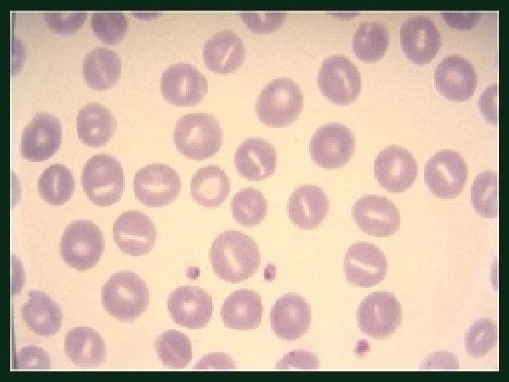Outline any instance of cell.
I'll return each instance as SVG.
<instances>
[{
	"label": "cell",
	"mask_w": 509,
	"mask_h": 382,
	"mask_svg": "<svg viewBox=\"0 0 509 382\" xmlns=\"http://www.w3.org/2000/svg\"><path fill=\"white\" fill-rule=\"evenodd\" d=\"M209 257L215 274L234 284L252 277L261 261L258 245L250 236L235 229L225 231L216 236Z\"/></svg>",
	"instance_id": "6da1fadb"
},
{
	"label": "cell",
	"mask_w": 509,
	"mask_h": 382,
	"mask_svg": "<svg viewBox=\"0 0 509 382\" xmlns=\"http://www.w3.org/2000/svg\"><path fill=\"white\" fill-rule=\"evenodd\" d=\"M173 140L176 149L184 156L201 161L218 153L223 134L214 116L203 112L189 113L177 121Z\"/></svg>",
	"instance_id": "7a4b0ae2"
},
{
	"label": "cell",
	"mask_w": 509,
	"mask_h": 382,
	"mask_svg": "<svg viewBox=\"0 0 509 382\" xmlns=\"http://www.w3.org/2000/svg\"><path fill=\"white\" fill-rule=\"evenodd\" d=\"M102 303L105 311L121 321L140 317L149 304V291L136 273L120 271L112 275L102 287Z\"/></svg>",
	"instance_id": "3957f363"
},
{
	"label": "cell",
	"mask_w": 509,
	"mask_h": 382,
	"mask_svg": "<svg viewBox=\"0 0 509 382\" xmlns=\"http://www.w3.org/2000/svg\"><path fill=\"white\" fill-rule=\"evenodd\" d=\"M303 108V94L293 80L279 78L271 81L261 91L255 110L266 126L282 127L295 122Z\"/></svg>",
	"instance_id": "277c9868"
},
{
	"label": "cell",
	"mask_w": 509,
	"mask_h": 382,
	"mask_svg": "<svg viewBox=\"0 0 509 382\" xmlns=\"http://www.w3.org/2000/svg\"><path fill=\"white\" fill-rule=\"evenodd\" d=\"M81 185L88 199L98 207L117 203L124 190V175L120 162L107 154L90 157L83 166Z\"/></svg>",
	"instance_id": "5b68a950"
},
{
	"label": "cell",
	"mask_w": 509,
	"mask_h": 382,
	"mask_svg": "<svg viewBox=\"0 0 509 382\" xmlns=\"http://www.w3.org/2000/svg\"><path fill=\"white\" fill-rule=\"evenodd\" d=\"M105 247L100 228L89 220H76L69 224L59 243V253L71 268L85 271L100 260Z\"/></svg>",
	"instance_id": "8992f818"
},
{
	"label": "cell",
	"mask_w": 509,
	"mask_h": 382,
	"mask_svg": "<svg viewBox=\"0 0 509 382\" xmlns=\"http://www.w3.org/2000/svg\"><path fill=\"white\" fill-rule=\"evenodd\" d=\"M317 86L330 102L349 105L354 102L360 93L361 74L349 59L333 55L322 62L317 75Z\"/></svg>",
	"instance_id": "52a82bcc"
},
{
	"label": "cell",
	"mask_w": 509,
	"mask_h": 382,
	"mask_svg": "<svg viewBox=\"0 0 509 382\" xmlns=\"http://www.w3.org/2000/svg\"><path fill=\"white\" fill-rule=\"evenodd\" d=\"M468 168L464 158L452 149H443L426 162L424 179L430 192L438 198H456L467 183Z\"/></svg>",
	"instance_id": "ba28073f"
},
{
	"label": "cell",
	"mask_w": 509,
	"mask_h": 382,
	"mask_svg": "<svg viewBox=\"0 0 509 382\" xmlns=\"http://www.w3.org/2000/svg\"><path fill=\"white\" fill-rule=\"evenodd\" d=\"M356 317L362 332L375 339H385L390 337L400 326L402 308L393 294L374 292L361 302Z\"/></svg>",
	"instance_id": "9c48e42d"
},
{
	"label": "cell",
	"mask_w": 509,
	"mask_h": 382,
	"mask_svg": "<svg viewBox=\"0 0 509 382\" xmlns=\"http://www.w3.org/2000/svg\"><path fill=\"white\" fill-rule=\"evenodd\" d=\"M356 149V139L346 125L327 123L317 129L310 141L309 151L312 161L324 169L344 166Z\"/></svg>",
	"instance_id": "30bf717a"
},
{
	"label": "cell",
	"mask_w": 509,
	"mask_h": 382,
	"mask_svg": "<svg viewBox=\"0 0 509 382\" xmlns=\"http://www.w3.org/2000/svg\"><path fill=\"white\" fill-rule=\"evenodd\" d=\"M133 189L136 199L149 207H163L178 197L181 180L171 167L162 163L148 164L134 175Z\"/></svg>",
	"instance_id": "8fae6325"
},
{
	"label": "cell",
	"mask_w": 509,
	"mask_h": 382,
	"mask_svg": "<svg viewBox=\"0 0 509 382\" xmlns=\"http://www.w3.org/2000/svg\"><path fill=\"white\" fill-rule=\"evenodd\" d=\"M207 91L206 78L190 64H173L162 74L160 92L163 98L172 105H194L202 100Z\"/></svg>",
	"instance_id": "7c38bea8"
},
{
	"label": "cell",
	"mask_w": 509,
	"mask_h": 382,
	"mask_svg": "<svg viewBox=\"0 0 509 382\" xmlns=\"http://www.w3.org/2000/svg\"><path fill=\"white\" fill-rule=\"evenodd\" d=\"M418 173L413 154L405 148L390 145L377 155L374 175L380 186L390 192H402L411 187Z\"/></svg>",
	"instance_id": "4fadbf2b"
},
{
	"label": "cell",
	"mask_w": 509,
	"mask_h": 382,
	"mask_svg": "<svg viewBox=\"0 0 509 382\" xmlns=\"http://www.w3.org/2000/svg\"><path fill=\"white\" fill-rule=\"evenodd\" d=\"M352 217L365 233L385 237L399 228L401 216L398 208L388 198L378 195H365L352 207Z\"/></svg>",
	"instance_id": "5bb4252c"
},
{
	"label": "cell",
	"mask_w": 509,
	"mask_h": 382,
	"mask_svg": "<svg viewBox=\"0 0 509 382\" xmlns=\"http://www.w3.org/2000/svg\"><path fill=\"white\" fill-rule=\"evenodd\" d=\"M344 270L349 283L370 287L381 282L388 271L385 253L367 242L353 243L344 257Z\"/></svg>",
	"instance_id": "9a60e30c"
},
{
	"label": "cell",
	"mask_w": 509,
	"mask_h": 382,
	"mask_svg": "<svg viewBox=\"0 0 509 382\" xmlns=\"http://www.w3.org/2000/svg\"><path fill=\"white\" fill-rule=\"evenodd\" d=\"M62 142V125L54 116L36 113L23 129L20 152L26 160L44 161L53 156Z\"/></svg>",
	"instance_id": "2e32d148"
},
{
	"label": "cell",
	"mask_w": 509,
	"mask_h": 382,
	"mask_svg": "<svg viewBox=\"0 0 509 382\" xmlns=\"http://www.w3.org/2000/svg\"><path fill=\"white\" fill-rule=\"evenodd\" d=\"M212 297L196 286H182L173 290L168 299V310L177 324L188 329H199L211 320Z\"/></svg>",
	"instance_id": "e0dca14e"
},
{
	"label": "cell",
	"mask_w": 509,
	"mask_h": 382,
	"mask_svg": "<svg viewBox=\"0 0 509 382\" xmlns=\"http://www.w3.org/2000/svg\"><path fill=\"white\" fill-rule=\"evenodd\" d=\"M438 92L453 102H464L474 94L476 87V74L471 62L460 56L443 59L434 73Z\"/></svg>",
	"instance_id": "ac0fdd59"
},
{
	"label": "cell",
	"mask_w": 509,
	"mask_h": 382,
	"mask_svg": "<svg viewBox=\"0 0 509 382\" xmlns=\"http://www.w3.org/2000/svg\"><path fill=\"white\" fill-rule=\"evenodd\" d=\"M400 43L406 58L416 64L429 63L442 45L440 30L428 17L409 18L400 29Z\"/></svg>",
	"instance_id": "d6986e66"
},
{
	"label": "cell",
	"mask_w": 509,
	"mask_h": 382,
	"mask_svg": "<svg viewBox=\"0 0 509 382\" xmlns=\"http://www.w3.org/2000/svg\"><path fill=\"white\" fill-rule=\"evenodd\" d=\"M113 238L123 253L141 256L153 248L156 230L152 220L144 212L127 211L120 214L114 223Z\"/></svg>",
	"instance_id": "ffe728a7"
},
{
	"label": "cell",
	"mask_w": 509,
	"mask_h": 382,
	"mask_svg": "<svg viewBox=\"0 0 509 382\" xmlns=\"http://www.w3.org/2000/svg\"><path fill=\"white\" fill-rule=\"evenodd\" d=\"M269 320L273 332L279 338L285 340L298 339L309 328L311 321L310 306L298 294H284L273 304Z\"/></svg>",
	"instance_id": "44dd1931"
},
{
	"label": "cell",
	"mask_w": 509,
	"mask_h": 382,
	"mask_svg": "<svg viewBox=\"0 0 509 382\" xmlns=\"http://www.w3.org/2000/svg\"><path fill=\"white\" fill-rule=\"evenodd\" d=\"M329 201L323 190L314 185H305L291 195L287 213L291 222L305 230L318 227L327 216Z\"/></svg>",
	"instance_id": "7402d4cb"
},
{
	"label": "cell",
	"mask_w": 509,
	"mask_h": 382,
	"mask_svg": "<svg viewBox=\"0 0 509 382\" xmlns=\"http://www.w3.org/2000/svg\"><path fill=\"white\" fill-rule=\"evenodd\" d=\"M276 159V149L271 143L262 138L252 137L245 139L237 148L234 164L244 178L260 181L274 173Z\"/></svg>",
	"instance_id": "603a6c76"
},
{
	"label": "cell",
	"mask_w": 509,
	"mask_h": 382,
	"mask_svg": "<svg viewBox=\"0 0 509 382\" xmlns=\"http://www.w3.org/2000/svg\"><path fill=\"white\" fill-rule=\"evenodd\" d=\"M245 47L240 36L223 30L213 34L204 44V62L208 69L218 74L235 71L243 63Z\"/></svg>",
	"instance_id": "cb8c5ba5"
},
{
	"label": "cell",
	"mask_w": 509,
	"mask_h": 382,
	"mask_svg": "<svg viewBox=\"0 0 509 382\" xmlns=\"http://www.w3.org/2000/svg\"><path fill=\"white\" fill-rule=\"evenodd\" d=\"M263 305L260 296L252 290L241 289L230 294L221 309L223 324L230 329H255L261 323Z\"/></svg>",
	"instance_id": "d4e9b609"
},
{
	"label": "cell",
	"mask_w": 509,
	"mask_h": 382,
	"mask_svg": "<svg viewBox=\"0 0 509 382\" xmlns=\"http://www.w3.org/2000/svg\"><path fill=\"white\" fill-rule=\"evenodd\" d=\"M117 127L115 117L100 103H89L78 112V136L88 146L98 147L105 145L115 133Z\"/></svg>",
	"instance_id": "484cf974"
},
{
	"label": "cell",
	"mask_w": 509,
	"mask_h": 382,
	"mask_svg": "<svg viewBox=\"0 0 509 382\" xmlns=\"http://www.w3.org/2000/svg\"><path fill=\"white\" fill-rule=\"evenodd\" d=\"M64 351L74 364L82 367L99 366L106 358L105 340L88 327L71 329L65 336Z\"/></svg>",
	"instance_id": "4316f807"
},
{
	"label": "cell",
	"mask_w": 509,
	"mask_h": 382,
	"mask_svg": "<svg viewBox=\"0 0 509 382\" xmlns=\"http://www.w3.org/2000/svg\"><path fill=\"white\" fill-rule=\"evenodd\" d=\"M28 294L29 301L21 308V316L26 325L38 335L56 334L62 322L59 306L44 292L30 291Z\"/></svg>",
	"instance_id": "83f0119b"
},
{
	"label": "cell",
	"mask_w": 509,
	"mask_h": 382,
	"mask_svg": "<svg viewBox=\"0 0 509 382\" xmlns=\"http://www.w3.org/2000/svg\"><path fill=\"white\" fill-rule=\"evenodd\" d=\"M230 191L228 175L218 166H204L193 175L190 194L193 200L206 208H217L226 199Z\"/></svg>",
	"instance_id": "f1b7e54d"
},
{
	"label": "cell",
	"mask_w": 509,
	"mask_h": 382,
	"mask_svg": "<svg viewBox=\"0 0 509 382\" xmlns=\"http://www.w3.org/2000/svg\"><path fill=\"white\" fill-rule=\"evenodd\" d=\"M121 74V61L112 50L98 47L91 50L83 61V76L87 84L98 90L113 86Z\"/></svg>",
	"instance_id": "f546056e"
},
{
	"label": "cell",
	"mask_w": 509,
	"mask_h": 382,
	"mask_svg": "<svg viewBox=\"0 0 509 382\" xmlns=\"http://www.w3.org/2000/svg\"><path fill=\"white\" fill-rule=\"evenodd\" d=\"M389 43V30L384 24L378 22L364 23L356 30L352 47L358 59L372 62L385 55Z\"/></svg>",
	"instance_id": "4dcf8cb0"
},
{
	"label": "cell",
	"mask_w": 509,
	"mask_h": 382,
	"mask_svg": "<svg viewBox=\"0 0 509 382\" xmlns=\"http://www.w3.org/2000/svg\"><path fill=\"white\" fill-rule=\"evenodd\" d=\"M75 188L71 171L64 165L55 163L49 166L38 180L40 197L49 204L62 205L70 199Z\"/></svg>",
	"instance_id": "1f68e13d"
},
{
	"label": "cell",
	"mask_w": 509,
	"mask_h": 382,
	"mask_svg": "<svg viewBox=\"0 0 509 382\" xmlns=\"http://www.w3.org/2000/svg\"><path fill=\"white\" fill-rule=\"evenodd\" d=\"M230 207L235 221L246 227L259 224L267 212L265 197L252 187H245L236 192L232 198Z\"/></svg>",
	"instance_id": "d6a6232c"
},
{
	"label": "cell",
	"mask_w": 509,
	"mask_h": 382,
	"mask_svg": "<svg viewBox=\"0 0 509 382\" xmlns=\"http://www.w3.org/2000/svg\"><path fill=\"white\" fill-rule=\"evenodd\" d=\"M155 349L162 363L170 367H185L192 358L189 338L175 330H169L158 335Z\"/></svg>",
	"instance_id": "836d02e7"
},
{
	"label": "cell",
	"mask_w": 509,
	"mask_h": 382,
	"mask_svg": "<svg viewBox=\"0 0 509 382\" xmlns=\"http://www.w3.org/2000/svg\"><path fill=\"white\" fill-rule=\"evenodd\" d=\"M471 202L476 212L484 218H495L498 214V177L496 172L479 173L471 187Z\"/></svg>",
	"instance_id": "e575fe53"
},
{
	"label": "cell",
	"mask_w": 509,
	"mask_h": 382,
	"mask_svg": "<svg viewBox=\"0 0 509 382\" xmlns=\"http://www.w3.org/2000/svg\"><path fill=\"white\" fill-rule=\"evenodd\" d=\"M497 340L496 324L489 318H480L465 333L466 351L473 357H484L496 345Z\"/></svg>",
	"instance_id": "d590c367"
},
{
	"label": "cell",
	"mask_w": 509,
	"mask_h": 382,
	"mask_svg": "<svg viewBox=\"0 0 509 382\" xmlns=\"http://www.w3.org/2000/svg\"><path fill=\"white\" fill-rule=\"evenodd\" d=\"M94 34L104 42L115 44L121 41L128 28V19L120 11H95L91 17Z\"/></svg>",
	"instance_id": "8d00e7d4"
},
{
	"label": "cell",
	"mask_w": 509,
	"mask_h": 382,
	"mask_svg": "<svg viewBox=\"0 0 509 382\" xmlns=\"http://www.w3.org/2000/svg\"><path fill=\"white\" fill-rule=\"evenodd\" d=\"M240 15L248 29L256 33H269L277 30L287 17V13L283 11H244Z\"/></svg>",
	"instance_id": "74e56055"
},
{
	"label": "cell",
	"mask_w": 509,
	"mask_h": 382,
	"mask_svg": "<svg viewBox=\"0 0 509 382\" xmlns=\"http://www.w3.org/2000/svg\"><path fill=\"white\" fill-rule=\"evenodd\" d=\"M86 16V11H47L44 14L48 27L59 33L77 31L83 24Z\"/></svg>",
	"instance_id": "f35d334b"
},
{
	"label": "cell",
	"mask_w": 509,
	"mask_h": 382,
	"mask_svg": "<svg viewBox=\"0 0 509 382\" xmlns=\"http://www.w3.org/2000/svg\"><path fill=\"white\" fill-rule=\"evenodd\" d=\"M50 366L48 354L39 347H25L16 356L18 369H49Z\"/></svg>",
	"instance_id": "ab89813d"
},
{
	"label": "cell",
	"mask_w": 509,
	"mask_h": 382,
	"mask_svg": "<svg viewBox=\"0 0 509 382\" xmlns=\"http://www.w3.org/2000/svg\"><path fill=\"white\" fill-rule=\"evenodd\" d=\"M318 366L319 360L315 354L305 350H296L288 353L279 359L276 368L288 369L296 367L303 369H315Z\"/></svg>",
	"instance_id": "60d3db41"
},
{
	"label": "cell",
	"mask_w": 509,
	"mask_h": 382,
	"mask_svg": "<svg viewBox=\"0 0 509 382\" xmlns=\"http://www.w3.org/2000/svg\"><path fill=\"white\" fill-rule=\"evenodd\" d=\"M497 85L490 86L479 97V108L484 118L490 123H497Z\"/></svg>",
	"instance_id": "b9f144b4"
},
{
	"label": "cell",
	"mask_w": 509,
	"mask_h": 382,
	"mask_svg": "<svg viewBox=\"0 0 509 382\" xmlns=\"http://www.w3.org/2000/svg\"><path fill=\"white\" fill-rule=\"evenodd\" d=\"M445 22L452 28L471 29L478 23L479 15L476 12H443Z\"/></svg>",
	"instance_id": "7bdbcfd3"
},
{
	"label": "cell",
	"mask_w": 509,
	"mask_h": 382,
	"mask_svg": "<svg viewBox=\"0 0 509 382\" xmlns=\"http://www.w3.org/2000/svg\"><path fill=\"white\" fill-rule=\"evenodd\" d=\"M424 366L426 369L442 368L449 369H456L459 367L458 361L456 357L448 352H436L425 359L421 364V367Z\"/></svg>",
	"instance_id": "ee69618b"
},
{
	"label": "cell",
	"mask_w": 509,
	"mask_h": 382,
	"mask_svg": "<svg viewBox=\"0 0 509 382\" xmlns=\"http://www.w3.org/2000/svg\"><path fill=\"white\" fill-rule=\"evenodd\" d=\"M209 366L218 369H235L233 360L224 354H211L200 359L194 366L195 369H208Z\"/></svg>",
	"instance_id": "f6af8a7d"
}]
</instances>
